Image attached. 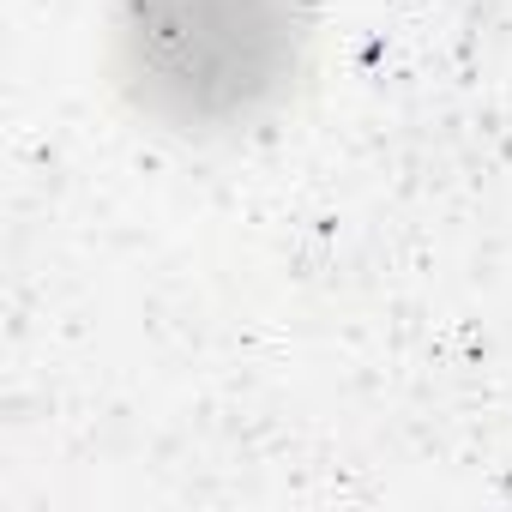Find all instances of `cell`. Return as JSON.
<instances>
[{"instance_id":"1","label":"cell","mask_w":512,"mask_h":512,"mask_svg":"<svg viewBox=\"0 0 512 512\" xmlns=\"http://www.w3.org/2000/svg\"><path fill=\"white\" fill-rule=\"evenodd\" d=\"M320 37L314 0H109L103 67L175 145H241L290 115Z\"/></svg>"}]
</instances>
